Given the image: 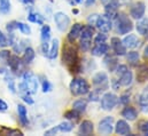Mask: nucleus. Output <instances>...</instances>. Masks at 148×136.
Segmentation results:
<instances>
[{
  "instance_id": "obj_39",
  "label": "nucleus",
  "mask_w": 148,
  "mask_h": 136,
  "mask_svg": "<svg viewBox=\"0 0 148 136\" xmlns=\"http://www.w3.org/2000/svg\"><path fill=\"white\" fill-rule=\"evenodd\" d=\"M16 29H17V21H10V22H8L6 24V30H7L8 33L9 32H14Z\"/></svg>"
},
{
  "instance_id": "obj_24",
  "label": "nucleus",
  "mask_w": 148,
  "mask_h": 136,
  "mask_svg": "<svg viewBox=\"0 0 148 136\" xmlns=\"http://www.w3.org/2000/svg\"><path fill=\"white\" fill-rule=\"evenodd\" d=\"M59 39H53L52 40V44H51V46H49V52H48V55H47V57L49 58V60H55L56 57H58V55H59Z\"/></svg>"
},
{
  "instance_id": "obj_15",
  "label": "nucleus",
  "mask_w": 148,
  "mask_h": 136,
  "mask_svg": "<svg viewBox=\"0 0 148 136\" xmlns=\"http://www.w3.org/2000/svg\"><path fill=\"white\" fill-rule=\"evenodd\" d=\"M114 129H115V133L118 134V135H129L131 133L130 125L127 124L126 120H123V119H121V120H118L116 122Z\"/></svg>"
},
{
  "instance_id": "obj_5",
  "label": "nucleus",
  "mask_w": 148,
  "mask_h": 136,
  "mask_svg": "<svg viewBox=\"0 0 148 136\" xmlns=\"http://www.w3.org/2000/svg\"><path fill=\"white\" fill-rule=\"evenodd\" d=\"M92 84H93V87L95 90L102 93V92H106L107 89H109V78H108V74L103 71H100V72H97L93 78H92Z\"/></svg>"
},
{
  "instance_id": "obj_16",
  "label": "nucleus",
  "mask_w": 148,
  "mask_h": 136,
  "mask_svg": "<svg viewBox=\"0 0 148 136\" xmlns=\"http://www.w3.org/2000/svg\"><path fill=\"white\" fill-rule=\"evenodd\" d=\"M94 131V125L92 121L90 120H84L80 122L79 125V128H78V134L79 135H85V136H88L91 135Z\"/></svg>"
},
{
  "instance_id": "obj_7",
  "label": "nucleus",
  "mask_w": 148,
  "mask_h": 136,
  "mask_svg": "<svg viewBox=\"0 0 148 136\" xmlns=\"http://www.w3.org/2000/svg\"><path fill=\"white\" fill-rule=\"evenodd\" d=\"M100 104H101V109L105 111H110L112 109H115V106L118 104V97L110 92L105 93L101 99H100Z\"/></svg>"
},
{
  "instance_id": "obj_40",
  "label": "nucleus",
  "mask_w": 148,
  "mask_h": 136,
  "mask_svg": "<svg viewBox=\"0 0 148 136\" xmlns=\"http://www.w3.org/2000/svg\"><path fill=\"white\" fill-rule=\"evenodd\" d=\"M127 70H129V69H127V67H126L125 64H118V65H117V68L115 69V71H114V72L116 73V75H117V77H119V75H122L124 72H126Z\"/></svg>"
},
{
  "instance_id": "obj_9",
  "label": "nucleus",
  "mask_w": 148,
  "mask_h": 136,
  "mask_svg": "<svg viewBox=\"0 0 148 136\" xmlns=\"http://www.w3.org/2000/svg\"><path fill=\"white\" fill-rule=\"evenodd\" d=\"M7 64H8L9 69L12 70V72L17 74V75H22V73L24 72V64L25 63L17 55H10V57L7 61Z\"/></svg>"
},
{
  "instance_id": "obj_23",
  "label": "nucleus",
  "mask_w": 148,
  "mask_h": 136,
  "mask_svg": "<svg viewBox=\"0 0 148 136\" xmlns=\"http://www.w3.org/2000/svg\"><path fill=\"white\" fill-rule=\"evenodd\" d=\"M133 81V73L132 71L127 70L126 72H124L122 75L118 77V82L122 87H129Z\"/></svg>"
},
{
  "instance_id": "obj_8",
  "label": "nucleus",
  "mask_w": 148,
  "mask_h": 136,
  "mask_svg": "<svg viewBox=\"0 0 148 136\" xmlns=\"http://www.w3.org/2000/svg\"><path fill=\"white\" fill-rule=\"evenodd\" d=\"M22 78H23V82L28 86V89H29L30 94H36L38 90V87H39L37 77L31 71H24L22 73Z\"/></svg>"
},
{
  "instance_id": "obj_18",
  "label": "nucleus",
  "mask_w": 148,
  "mask_h": 136,
  "mask_svg": "<svg viewBox=\"0 0 148 136\" xmlns=\"http://www.w3.org/2000/svg\"><path fill=\"white\" fill-rule=\"evenodd\" d=\"M103 63L106 65L107 70L109 72H114L115 69L117 68L118 65V60H117V55H111V54H106L105 55V60H103Z\"/></svg>"
},
{
  "instance_id": "obj_28",
  "label": "nucleus",
  "mask_w": 148,
  "mask_h": 136,
  "mask_svg": "<svg viewBox=\"0 0 148 136\" xmlns=\"http://www.w3.org/2000/svg\"><path fill=\"white\" fill-rule=\"evenodd\" d=\"M49 39H51V27L47 24H42L40 30V40L41 42H48Z\"/></svg>"
},
{
  "instance_id": "obj_2",
  "label": "nucleus",
  "mask_w": 148,
  "mask_h": 136,
  "mask_svg": "<svg viewBox=\"0 0 148 136\" xmlns=\"http://www.w3.org/2000/svg\"><path fill=\"white\" fill-rule=\"evenodd\" d=\"M112 21L118 34H127L133 30V22L125 13H117Z\"/></svg>"
},
{
  "instance_id": "obj_54",
  "label": "nucleus",
  "mask_w": 148,
  "mask_h": 136,
  "mask_svg": "<svg viewBox=\"0 0 148 136\" xmlns=\"http://www.w3.org/2000/svg\"><path fill=\"white\" fill-rule=\"evenodd\" d=\"M23 5H27V6H29V5H32L34 2H35V0H20Z\"/></svg>"
},
{
  "instance_id": "obj_60",
  "label": "nucleus",
  "mask_w": 148,
  "mask_h": 136,
  "mask_svg": "<svg viewBox=\"0 0 148 136\" xmlns=\"http://www.w3.org/2000/svg\"><path fill=\"white\" fill-rule=\"evenodd\" d=\"M146 38H147V39H148V33H147V34H146Z\"/></svg>"
},
{
  "instance_id": "obj_49",
  "label": "nucleus",
  "mask_w": 148,
  "mask_h": 136,
  "mask_svg": "<svg viewBox=\"0 0 148 136\" xmlns=\"http://www.w3.org/2000/svg\"><path fill=\"white\" fill-rule=\"evenodd\" d=\"M7 131V134L8 135H23L22 132H20L18 129H8V128H5Z\"/></svg>"
},
{
  "instance_id": "obj_42",
  "label": "nucleus",
  "mask_w": 148,
  "mask_h": 136,
  "mask_svg": "<svg viewBox=\"0 0 148 136\" xmlns=\"http://www.w3.org/2000/svg\"><path fill=\"white\" fill-rule=\"evenodd\" d=\"M141 102H148V85L144 88L143 93H141L140 96H139L138 103H141Z\"/></svg>"
},
{
  "instance_id": "obj_35",
  "label": "nucleus",
  "mask_w": 148,
  "mask_h": 136,
  "mask_svg": "<svg viewBox=\"0 0 148 136\" xmlns=\"http://www.w3.org/2000/svg\"><path fill=\"white\" fill-rule=\"evenodd\" d=\"M107 39H108L107 33H105V32H100V33H98L95 37H94V45L103 44V42L107 41Z\"/></svg>"
},
{
  "instance_id": "obj_46",
  "label": "nucleus",
  "mask_w": 148,
  "mask_h": 136,
  "mask_svg": "<svg viewBox=\"0 0 148 136\" xmlns=\"http://www.w3.org/2000/svg\"><path fill=\"white\" fill-rule=\"evenodd\" d=\"M118 102L121 103V104H123V105L129 104V102H130V95H127V94L122 95V96L118 99Z\"/></svg>"
},
{
  "instance_id": "obj_6",
  "label": "nucleus",
  "mask_w": 148,
  "mask_h": 136,
  "mask_svg": "<svg viewBox=\"0 0 148 136\" xmlns=\"http://www.w3.org/2000/svg\"><path fill=\"white\" fill-rule=\"evenodd\" d=\"M54 23H55V25H56V28H58L59 31L64 32V31H67L69 29L71 21H70V17L66 13H63V12H56L54 14Z\"/></svg>"
},
{
  "instance_id": "obj_26",
  "label": "nucleus",
  "mask_w": 148,
  "mask_h": 136,
  "mask_svg": "<svg viewBox=\"0 0 148 136\" xmlns=\"http://www.w3.org/2000/svg\"><path fill=\"white\" fill-rule=\"evenodd\" d=\"M136 29L138 31V33L141 35H146L148 33V18H140L138 20V23L136 25Z\"/></svg>"
},
{
  "instance_id": "obj_3",
  "label": "nucleus",
  "mask_w": 148,
  "mask_h": 136,
  "mask_svg": "<svg viewBox=\"0 0 148 136\" xmlns=\"http://www.w3.org/2000/svg\"><path fill=\"white\" fill-rule=\"evenodd\" d=\"M94 37V28L93 25H83L82 32L79 35V47L83 52H88L92 46V39Z\"/></svg>"
},
{
  "instance_id": "obj_33",
  "label": "nucleus",
  "mask_w": 148,
  "mask_h": 136,
  "mask_svg": "<svg viewBox=\"0 0 148 136\" xmlns=\"http://www.w3.org/2000/svg\"><path fill=\"white\" fill-rule=\"evenodd\" d=\"M17 29L21 31V33L23 34H29L31 33V28H30V25H28V24H25V23H23V22H17Z\"/></svg>"
},
{
  "instance_id": "obj_57",
  "label": "nucleus",
  "mask_w": 148,
  "mask_h": 136,
  "mask_svg": "<svg viewBox=\"0 0 148 136\" xmlns=\"http://www.w3.org/2000/svg\"><path fill=\"white\" fill-rule=\"evenodd\" d=\"M116 1L118 2L119 6H122V5H126V3L129 2V0H116Z\"/></svg>"
},
{
  "instance_id": "obj_58",
  "label": "nucleus",
  "mask_w": 148,
  "mask_h": 136,
  "mask_svg": "<svg viewBox=\"0 0 148 136\" xmlns=\"http://www.w3.org/2000/svg\"><path fill=\"white\" fill-rule=\"evenodd\" d=\"M101 1V3H102V6H106L107 3H109L111 0H100Z\"/></svg>"
},
{
  "instance_id": "obj_44",
  "label": "nucleus",
  "mask_w": 148,
  "mask_h": 136,
  "mask_svg": "<svg viewBox=\"0 0 148 136\" xmlns=\"http://www.w3.org/2000/svg\"><path fill=\"white\" fill-rule=\"evenodd\" d=\"M9 57H10V52H9V50L3 49V50L0 52V61H2V62H7Z\"/></svg>"
},
{
  "instance_id": "obj_59",
  "label": "nucleus",
  "mask_w": 148,
  "mask_h": 136,
  "mask_svg": "<svg viewBox=\"0 0 148 136\" xmlns=\"http://www.w3.org/2000/svg\"><path fill=\"white\" fill-rule=\"evenodd\" d=\"M73 13L74 14H78V9H73Z\"/></svg>"
},
{
  "instance_id": "obj_47",
  "label": "nucleus",
  "mask_w": 148,
  "mask_h": 136,
  "mask_svg": "<svg viewBox=\"0 0 148 136\" xmlns=\"http://www.w3.org/2000/svg\"><path fill=\"white\" fill-rule=\"evenodd\" d=\"M48 52H49V44L48 42H41V53L45 56H47Z\"/></svg>"
},
{
  "instance_id": "obj_41",
  "label": "nucleus",
  "mask_w": 148,
  "mask_h": 136,
  "mask_svg": "<svg viewBox=\"0 0 148 136\" xmlns=\"http://www.w3.org/2000/svg\"><path fill=\"white\" fill-rule=\"evenodd\" d=\"M139 131L141 132L143 135H147L148 136V121L145 120V121H141L139 124Z\"/></svg>"
},
{
  "instance_id": "obj_52",
  "label": "nucleus",
  "mask_w": 148,
  "mask_h": 136,
  "mask_svg": "<svg viewBox=\"0 0 148 136\" xmlns=\"http://www.w3.org/2000/svg\"><path fill=\"white\" fill-rule=\"evenodd\" d=\"M111 86H112V88H114L115 90H118V89H119V87H121V85H119L118 80H116V79H112V80H111Z\"/></svg>"
},
{
  "instance_id": "obj_27",
  "label": "nucleus",
  "mask_w": 148,
  "mask_h": 136,
  "mask_svg": "<svg viewBox=\"0 0 148 136\" xmlns=\"http://www.w3.org/2000/svg\"><path fill=\"white\" fill-rule=\"evenodd\" d=\"M28 21L31 22V23H37L38 25H42L44 21H45V17L39 13H35V12L30 10L29 14H28Z\"/></svg>"
},
{
  "instance_id": "obj_14",
  "label": "nucleus",
  "mask_w": 148,
  "mask_h": 136,
  "mask_svg": "<svg viewBox=\"0 0 148 136\" xmlns=\"http://www.w3.org/2000/svg\"><path fill=\"white\" fill-rule=\"evenodd\" d=\"M110 45H111V49L114 52L115 55L117 56H124L126 55V47L124 46L123 41L117 38V37H112L110 39Z\"/></svg>"
},
{
  "instance_id": "obj_19",
  "label": "nucleus",
  "mask_w": 148,
  "mask_h": 136,
  "mask_svg": "<svg viewBox=\"0 0 148 136\" xmlns=\"http://www.w3.org/2000/svg\"><path fill=\"white\" fill-rule=\"evenodd\" d=\"M109 50V46L103 42V44H98V45H94L91 49V54L93 56H98V57H101V56H105Z\"/></svg>"
},
{
  "instance_id": "obj_48",
  "label": "nucleus",
  "mask_w": 148,
  "mask_h": 136,
  "mask_svg": "<svg viewBox=\"0 0 148 136\" xmlns=\"http://www.w3.org/2000/svg\"><path fill=\"white\" fill-rule=\"evenodd\" d=\"M98 14H93V15H90L88 16V18H87V22H88V24H91V25H95V22H97V20H98Z\"/></svg>"
},
{
  "instance_id": "obj_29",
  "label": "nucleus",
  "mask_w": 148,
  "mask_h": 136,
  "mask_svg": "<svg viewBox=\"0 0 148 136\" xmlns=\"http://www.w3.org/2000/svg\"><path fill=\"white\" fill-rule=\"evenodd\" d=\"M148 79V67L147 65H141L137 71V81L144 82Z\"/></svg>"
},
{
  "instance_id": "obj_56",
  "label": "nucleus",
  "mask_w": 148,
  "mask_h": 136,
  "mask_svg": "<svg viewBox=\"0 0 148 136\" xmlns=\"http://www.w3.org/2000/svg\"><path fill=\"white\" fill-rule=\"evenodd\" d=\"M144 57L146 60H148V45L145 47V49H144Z\"/></svg>"
},
{
  "instance_id": "obj_13",
  "label": "nucleus",
  "mask_w": 148,
  "mask_h": 136,
  "mask_svg": "<svg viewBox=\"0 0 148 136\" xmlns=\"http://www.w3.org/2000/svg\"><path fill=\"white\" fill-rule=\"evenodd\" d=\"M74 129V125L70 121H63L61 124H59L58 126L48 129L45 132V135H56L58 133H70Z\"/></svg>"
},
{
  "instance_id": "obj_31",
  "label": "nucleus",
  "mask_w": 148,
  "mask_h": 136,
  "mask_svg": "<svg viewBox=\"0 0 148 136\" xmlns=\"http://www.w3.org/2000/svg\"><path fill=\"white\" fill-rule=\"evenodd\" d=\"M10 0H0V13L3 15L9 14L10 12Z\"/></svg>"
},
{
  "instance_id": "obj_55",
  "label": "nucleus",
  "mask_w": 148,
  "mask_h": 136,
  "mask_svg": "<svg viewBox=\"0 0 148 136\" xmlns=\"http://www.w3.org/2000/svg\"><path fill=\"white\" fill-rule=\"evenodd\" d=\"M94 2H95V0H86V1H85V5H86V7H90V6H92Z\"/></svg>"
},
{
  "instance_id": "obj_38",
  "label": "nucleus",
  "mask_w": 148,
  "mask_h": 136,
  "mask_svg": "<svg viewBox=\"0 0 148 136\" xmlns=\"http://www.w3.org/2000/svg\"><path fill=\"white\" fill-rule=\"evenodd\" d=\"M6 81H7V85H8V89L13 93V94H15L16 93V87H15V81H14V79L12 78V77H6Z\"/></svg>"
},
{
  "instance_id": "obj_12",
  "label": "nucleus",
  "mask_w": 148,
  "mask_h": 136,
  "mask_svg": "<svg viewBox=\"0 0 148 136\" xmlns=\"http://www.w3.org/2000/svg\"><path fill=\"white\" fill-rule=\"evenodd\" d=\"M95 27H97V29L100 32L108 33L112 29V20H110L109 17H107L105 14L103 15H99L98 20L95 22Z\"/></svg>"
},
{
  "instance_id": "obj_53",
  "label": "nucleus",
  "mask_w": 148,
  "mask_h": 136,
  "mask_svg": "<svg viewBox=\"0 0 148 136\" xmlns=\"http://www.w3.org/2000/svg\"><path fill=\"white\" fill-rule=\"evenodd\" d=\"M68 1H69V3L71 6H77V5H80L84 0H68Z\"/></svg>"
},
{
  "instance_id": "obj_21",
  "label": "nucleus",
  "mask_w": 148,
  "mask_h": 136,
  "mask_svg": "<svg viewBox=\"0 0 148 136\" xmlns=\"http://www.w3.org/2000/svg\"><path fill=\"white\" fill-rule=\"evenodd\" d=\"M123 44L126 48H130V49H133V48H137L140 44V40L138 39V37L136 34H129L126 35L123 40Z\"/></svg>"
},
{
  "instance_id": "obj_36",
  "label": "nucleus",
  "mask_w": 148,
  "mask_h": 136,
  "mask_svg": "<svg viewBox=\"0 0 148 136\" xmlns=\"http://www.w3.org/2000/svg\"><path fill=\"white\" fill-rule=\"evenodd\" d=\"M100 92H98V90H95V89H93L92 92L90 90L88 92V101H91V102H98V101H100Z\"/></svg>"
},
{
  "instance_id": "obj_10",
  "label": "nucleus",
  "mask_w": 148,
  "mask_h": 136,
  "mask_svg": "<svg viewBox=\"0 0 148 136\" xmlns=\"http://www.w3.org/2000/svg\"><path fill=\"white\" fill-rule=\"evenodd\" d=\"M115 125H114V118L111 116H107L103 119L99 121L98 125V132L102 135H110L114 132Z\"/></svg>"
},
{
  "instance_id": "obj_37",
  "label": "nucleus",
  "mask_w": 148,
  "mask_h": 136,
  "mask_svg": "<svg viewBox=\"0 0 148 136\" xmlns=\"http://www.w3.org/2000/svg\"><path fill=\"white\" fill-rule=\"evenodd\" d=\"M41 89L44 93H48L53 89V85L49 82V80H47L46 78L41 80Z\"/></svg>"
},
{
  "instance_id": "obj_25",
  "label": "nucleus",
  "mask_w": 148,
  "mask_h": 136,
  "mask_svg": "<svg viewBox=\"0 0 148 136\" xmlns=\"http://www.w3.org/2000/svg\"><path fill=\"white\" fill-rule=\"evenodd\" d=\"M35 57H36V53H35L34 48L28 46V47L23 50V57H22L23 62H24L25 64H30V63L35 60Z\"/></svg>"
},
{
  "instance_id": "obj_45",
  "label": "nucleus",
  "mask_w": 148,
  "mask_h": 136,
  "mask_svg": "<svg viewBox=\"0 0 148 136\" xmlns=\"http://www.w3.org/2000/svg\"><path fill=\"white\" fill-rule=\"evenodd\" d=\"M21 97H22V100L24 101V102L27 103V104H29V105H32L34 104V100H32V97L30 96V94H23V95H21Z\"/></svg>"
},
{
  "instance_id": "obj_20",
  "label": "nucleus",
  "mask_w": 148,
  "mask_h": 136,
  "mask_svg": "<svg viewBox=\"0 0 148 136\" xmlns=\"http://www.w3.org/2000/svg\"><path fill=\"white\" fill-rule=\"evenodd\" d=\"M122 117L125 119V120H129V121H133L137 119L138 117V111L136 110V107L133 106H125L122 112H121Z\"/></svg>"
},
{
  "instance_id": "obj_34",
  "label": "nucleus",
  "mask_w": 148,
  "mask_h": 136,
  "mask_svg": "<svg viewBox=\"0 0 148 136\" xmlns=\"http://www.w3.org/2000/svg\"><path fill=\"white\" fill-rule=\"evenodd\" d=\"M126 58H127V61H129V62H131V63H136V62H138V61H139L140 55H139V53H138V52L132 50V52H130V53H127V54H126Z\"/></svg>"
},
{
  "instance_id": "obj_43",
  "label": "nucleus",
  "mask_w": 148,
  "mask_h": 136,
  "mask_svg": "<svg viewBox=\"0 0 148 136\" xmlns=\"http://www.w3.org/2000/svg\"><path fill=\"white\" fill-rule=\"evenodd\" d=\"M8 46V38L6 37V34H3V32L0 30V47H7Z\"/></svg>"
},
{
  "instance_id": "obj_32",
  "label": "nucleus",
  "mask_w": 148,
  "mask_h": 136,
  "mask_svg": "<svg viewBox=\"0 0 148 136\" xmlns=\"http://www.w3.org/2000/svg\"><path fill=\"white\" fill-rule=\"evenodd\" d=\"M79 117H80V113L78 112V111H76L74 109H71L70 111H67L66 113H64V118L66 119H68V120H78L79 119Z\"/></svg>"
},
{
  "instance_id": "obj_51",
  "label": "nucleus",
  "mask_w": 148,
  "mask_h": 136,
  "mask_svg": "<svg viewBox=\"0 0 148 136\" xmlns=\"http://www.w3.org/2000/svg\"><path fill=\"white\" fill-rule=\"evenodd\" d=\"M139 105H140V110L144 113H148V102H141L139 103Z\"/></svg>"
},
{
  "instance_id": "obj_11",
  "label": "nucleus",
  "mask_w": 148,
  "mask_h": 136,
  "mask_svg": "<svg viewBox=\"0 0 148 136\" xmlns=\"http://www.w3.org/2000/svg\"><path fill=\"white\" fill-rule=\"evenodd\" d=\"M145 13H146V5L143 1H137V2L132 3L130 7V16L133 20L138 21V20L143 18L145 16Z\"/></svg>"
},
{
  "instance_id": "obj_4",
  "label": "nucleus",
  "mask_w": 148,
  "mask_h": 136,
  "mask_svg": "<svg viewBox=\"0 0 148 136\" xmlns=\"http://www.w3.org/2000/svg\"><path fill=\"white\" fill-rule=\"evenodd\" d=\"M69 89L75 96H83L88 94V92L91 90V86L84 78H74L70 81Z\"/></svg>"
},
{
  "instance_id": "obj_22",
  "label": "nucleus",
  "mask_w": 148,
  "mask_h": 136,
  "mask_svg": "<svg viewBox=\"0 0 148 136\" xmlns=\"http://www.w3.org/2000/svg\"><path fill=\"white\" fill-rule=\"evenodd\" d=\"M17 113H18V120H20L21 125L24 126V127H27L29 125L28 111H27V107L23 104H18L17 105Z\"/></svg>"
},
{
  "instance_id": "obj_17",
  "label": "nucleus",
  "mask_w": 148,
  "mask_h": 136,
  "mask_svg": "<svg viewBox=\"0 0 148 136\" xmlns=\"http://www.w3.org/2000/svg\"><path fill=\"white\" fill-rule=\"evenodd\" d=\"M82 29H83V24H80V23H75L74 25H71L70 31H69V33L67 35L68 41L70 44H74L75 40L79 38L80 32H82Z\"/></svg>"
},
{
  "instance_id": "obj_50",
  "label": "nucleus",
  "mask_w": 148,
  "mask_h": 136,
  "mask_svg": "<svg viewBox=\"0 0 148 136\" xmlns=\"http://www.w3.org/2000/svg\"><path fill=\"white\" fill-rule=\"evenodd\" d=\"M7 110H8V104L0 99V112H6Z\"/></svg>"
},
{
  "instance_id": "obj_1",
  "label": "nucleus",
  "mask_w": 148,
  "mask_h": 136,
  "mask_svg": "<svg viewBox=\"0 0 148 136\" xmlns=\"http://www.w3.org/2000/svg\"><path fill=\"white\" fill-rule=\"evenodd\" d=\"M62 62H63V64L67 65V68L70 70L71 73H75V74L79 73L82 70L79 58H78V52H77L76 47L73 46L70 42H69V45H66L63 47Z\"/></svg>"
},
{
  "instance_id": "obj_30",
  "label": "nucleus",
  "mask_w": 148,
  "mask_h": 136,
  "mask_svg": "<svg viewBox=\"0 0 148 136\" xmlns=\"http://www.w3.org/2000/svg\"><path fill=\"white\" fill-rule=\"evenodd\" d=\"M86 107H87V101L83 100V99H79V100H76L73 103V109L78 111L79 113H83L86 111Z\"/></svg>"
}]
</instances>
